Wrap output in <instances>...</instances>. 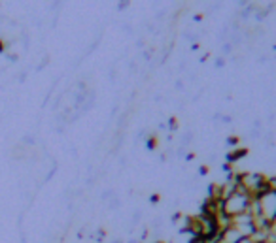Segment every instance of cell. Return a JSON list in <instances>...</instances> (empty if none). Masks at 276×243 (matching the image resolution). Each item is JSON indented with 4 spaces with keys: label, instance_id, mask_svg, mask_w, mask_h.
<instances>
[{
    "label": "cell",
    "instance_id": "6da1fadb",
    "mask_svg": "<svg viewBox=\"0 0 276 243\" xmlns=\"http://www.w3.org/2000/svg\"><path fill=\"white\" fill-rule=\"evenodd\" d=\"M250 202H252V196L240 185H236V193H233L231 196H227L224 200V213L227 217H236L240 213H246L248 208H250Z\"/></svg>",
    "mask_w": 276,
    "mask_h": 243
},
{
    "label": "cell",
    "instance_id": "7a4b0ae2",
    "mask_svg": "<svg viewBox=\"0 0 276 243\" xmlns=\"http://www.w3.org/2000/svg\"><path fill=\"white\" fill-rule=\"evenodd\" d=\"M259 206H261V215L267 219L268 223L276 221V193L268 191L267 194H263L259 198Z\"/></svg>",
    "mask_w": 276,
    "mask_h": 243
},
{
    "label": "cell",
    "instance_id": "3957f363",
    "mask_svg": "<svg viewBox=\"0 0 276 243\" xmlns=\"http://www.w3.org/2000/svg\"><path fill=\"white\" fill-rule=\"evenodd\" d=\"M246 155H248V149H246V147H238V149H233V151L227 153V157H225V162L233 166V164H236L238 160L244 159Z\"/></svg>",
    "mask_w": 276,
    "mask_h": 243
},
{
    "label": "cell",
    "instance_id": "277c9868",
    "mask_svg": "<svg viewBox=\"0 0 276 243\" xmlns=\"http://www.w3.org/2000/svg\"><path fill=\"white\" fill-rule=\"evenodd\" d=\"M227 145L233 147V149H238V147H240V138H238V136H229V138H227Z\"/></svg>",
    "mask_w": 276,
    "mask_h": 243
},
{
    "label": "cell",
    "instance_id": "5b68a950",
    "mask_svg": "<svg viewBox=\"0 0 276 243\" xmlns=\"http://www.w3.org/2000/svg\"><path fill=\"white\" fill-rule=\"evenodd\" d=\"M157 136L156 134H152L150 136V138H148V142H146V145H148V149H150V151H154V149H156L157 147Z\"/></svg>",
    "mask_w": 276,
    "mask_h": 243
},
{
    "label": "cell",
    "instance_id": "8992f818",
    "mask_svg": "<svg viewBox=\"0 0 276 243\" xmlns=\"http://www.w3.org/2000/svg\"><path fill=\"white\" fill-rule=\"evenodd\" d=\"M166 128H168L170 132L178 130V119H176V117H170V119H168V123H166Z\"/></svg>",
    "mask_w": 276,
    "mask_h": 243
},
{
    "label": "cell",
    "instance_id": "52a82bcc",
    "mask_svg": "<svg viewBox=\"0 0 276 243\" xmlns=\"http://www.w3.org/2000/svg\"><path fill=\"white\" fill-rule=\"evenodd\" d=\"M267 183H268V189H270V191H274V193H276V176L267 177Z\"/></svg>",
    "mask_w": 276,
    "mask_h": 243
},
{
    "label": "cell",
    "instance_id": "ba28073f",
    "mask_svg": "<svg viewBox=\"0 0 276 243\" xmlns=\"http://www.w3.org/2000/svg\"><path fill=\"white\" fill-rule=\"evenodd\" d=\"M193 142V132H186V134H184V145H190V143Z\"/></svg>",
    "mask_w": 276,
    "mask_h": 243
},
{
    "label": "cell",
    "instance_id": "9c48e42d",
    "mask_svg": "<svg viewBox=\"0 0 276 243\" xmlns=\"http://www.w3.org/2000/svg\"><path fill=\"white\" fill-rule=\"evenodd\" d=\"M182 219H184V215H182L180 211H176V213H172V217H170V221H172L174 225H176V223H178V221H182Z\"/></svg>",
    "mask_w": 276,
    "mask_h": 243
},
{
    "label": "cell",
    "instance_id": "30bf717a",
    "mask_svg": "<svg viewBox=\"0 0 276 243\" xmlns=\"http://www.w3.org/2000/svg\"><path fill=\"white\" fill-rule=\"evenodd\" d=\"M159 202H161V196H159V194H152V196H150V204L156 206V204H159Z\"/></svg>",
    "mask_w": 276,
    "mask_h": 243
},
{
    "label": "cell",
    "instance_id": "8fae6325",
    "mask_svg": "<svg viewBox=\"0 0 276 243\" xmlns=\"http://www.w3.org/2000/svg\"><path fill=\"white\" fill-rule=\"evenodd\" d=\"M188 243H208L204 238H190V242Z\"/></svg>",
    "mask_w": 276,
    "mask_h": 243
},
{
    "label": "cell",
    "instance_id": "7c38bea8",
    "mask_svg": "<svg viewBox=\"0 0 276 243\" xmlns=\"http://www.w3.org/2000/svg\"><path fill=\"white\" fill-rule=\"evenodd\" d=\"M231 51H233V45H231V43L227 42V43H225V45H224V55H229Z\"/></svg>",
    "mask_w": 276,
    "mask_h": 243
},
{
    "label": "cell",
    "instance_id": "4fadbf2b",
    "mask_svg": "<svg viewBox=\"0 0 276 243\" xmlns=\"http://www.w3.org/2000/svg\"><path fill=\"white\" fill-rule=\"evenodd\" d=\"M216 66H218V68H224V66H225V59H224V57H220V59H216Z\"/></svg>",
    "mask_w": 276,
    "mask_h": 243
},
{
    "label": "cell",
    "instance_id": "5bb4252c",
    "mask_svg": "<svg viewBox=\"0 0 276 243\" xmlns=\"http://www.w3.org/2000/svg\"><path fill=\"white\" fill-rule=\"evenodd\" d=\"M198 174H200V176H206V174H208V166H200V168H198Z\"/></svg>",
    "mask_w": 276,
    "mask_h": 243
},
{
    "label": "cell",
    "instance_id": "9a60e30c",
    "mask_svg": "<svg viewBox=\"0 0 276 243\" xmlns=\"http://www.w3.org/2000/svg\"><path fill=\"white\" fill-rule=\"evenodd\" d=\"M236 243H252V240L250 238H242L240 242H236Z\"/></svg>",
    "mask_w": 276,
    "mask_h": 243
},
{
    "label": "cell",
    "instance_id": "2e32d148",
    "mask_svg": "<svg viewBox=\"0 0 276 243\" xmlns=\"http://www.w3.org/2000/svg\"><path fill=\"white\" fill-rule=\"evenodd\" d=\"M127 6H129L127 2H120V9H125V8H127Z\"/></svg>",
    "mask_w": 276,
    "mask_h": 243
},
{
    "label": "cell",
    "instance_id": "e0dca14e",
    "mask_svg": "<svg viewBox=\"0 0 276 243\" xmlns=\"http://www.w3.org/2000/svg\"><path fill=\"white\" fill-rule=\"evenodd\" d=\"M186 159H188V160H193V159H195V155H193V153H188V155H186Z\"/></svg>",
    "mask_w": 276,
    "mask_h": 243
},
{
    "label": "cell",
    "instance_id": "ac0fdd59",
    "mask_svg": "<svg viewBox=\"0 0 276 243\" xmlns=\"http://www.w3.org/2000/svg\"><path fill=\"white\" fill-rule=\"evenodd\" d=\"M272 49H274V51H276V43H274V45H272Z\"/></svg>",
    "mask_w": 276,
    "mask_h": 243
},
{
    "label": "cell",
    "instance_id": "d6986e66",
    "mask_svg": "<svg viewBox=\"0 0 276 243\" xmlns=\"http://www.w3.org/2000/svg\"><path fill=\"white\" fill-rule=\"evenodd\" d=\"M154 243H164V242H154Z\"/></svg>",
    "mask_w": 276,
    "mask_h": 243
},
{
    "label": "cell",
    "instance_id": "ffe728a7",
    "mask_svg": "<svg viewBox=\"0 0 276 243\" xmlns=\"http://www.w3.org/2000/svg\"><path fill=\"white\" fill-rule=\"evenodd\" d=\"M114 243H123V242H114Z\"/></svg>",
    "mask_w": 276,
    "mask_h": 243
}]
</instances>
